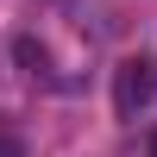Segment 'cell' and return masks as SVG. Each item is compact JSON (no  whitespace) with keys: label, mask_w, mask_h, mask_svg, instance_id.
<instances>
[{"label":"cell","mask_w":157,"mask_h":157,"mask_svg":"<svg viewBox=\"0 0 157 157\" xmlns=\"http://www.w3.org/2000/svg\"><path fill=\"white\" fill-rule=\"evenodd\" d=\"M151 88H157V63L151 57H126L120 69H113V107H120V120H132V113L145 107Z\"/></svg>","instance_id":"6da1fadb"},{"label":"cell","mask_w":157,"mask_h":157,"mask_svg":"<svg viewBox=\"0 0 157 157\" xmlns=\"http://www.w3.org/2000/svg\"><path fill=\"white\" fill-rule=\"evenodd\" d=\"M13 63H19L25 75H50V50L38 44V38H13Z\"/></svg>","instance_id":"7a4b0ae2"},{"label":"cell","mask_w":157,"mask_h":157,"mask_svg":"<svg viewBox=\"0 0 157 157\" xmlns=\"http://www.w3.org/2000/svg\"><path fill=\"white\" fill-rule=\"evenodd\" d=\"M0 157H25V138H13V132H0Z\"/></svg>","instance_id":"3957f363"},{"label":"cell","mask_w":157,"mask_h":157,"mask_svg":"<svg viewBox=\"0 0 157 157\" xmlns=\"http://www.w3.org/2000/svg\"><path fill=\"white\" fill-rule=\"evenodd\" d=\"M151 157H157V132H151Z\"/></svg>","instance_id":"277c9868"}]
</instances>
